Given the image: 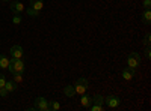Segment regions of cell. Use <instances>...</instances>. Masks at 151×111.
Masks as SVG:
<instances>
[{
	"instance_id": "cell-1",
	"label": "cell",
	"mask_w": 151,
	"mask_h": 111,
	"mask_svg": "<svg viewBox=\"0 0 151 111\" xmlns=\"http://www.w3.org/2000/svg\"><path fill=\"white\" fill-rule=\"evenodd\" d=\"M8 68H9V71L12 72V74H23L24 72V63L21 62V59H14L12 57L11 60H9V65H8Z\"/></svg>"
},
{
	"instance_id": "cell-2",
	"label": "cell",
	"mask_w": 151,
	"mask_h": 111,
	"mask_svg": "<svg viewBox=\"0 0 151 111\" xmlns=\"http://www.w3.org/2000/svg\"><path fill=\"white\" fill-rule=\"evenodd\" d=\"M33 110H38V111H47L48 110V101L45 98H36L33 101Z\"/></svg>"
},
{
	"instance_id": "cell-3",
	"label": "cell",
	"mask_w": 151,
	"mask_h": 111,
	"mask_svg": "<svg viewBox=\"0 0 151 111\" xmlns=\"http://www.w3.org/2000/svg\"><path fill=\"white\" fill-rule=\"evenodd\" d=\"M74 89H76V93L79 95H83L86 90H88V80L86 78H79L74 84Z\"/></svg>"
},
{
	"instance_id": "cell-4",
	"label": "cell",
	"mask_w": 151,
	"mask_h": 111,
	"mask_svg": "<svg viewBox=\"0 0 151 111\" xmlns=\"http://www.w3.org/2000/svg\"><path fill=\"white\" fill-rule=\"evenodd\" d=\"M127 63H129L130 68L136 69L137 66L141 65V56H139V53H130V56L127 59Z\"/></svg>"
},
{
	"instance_id": "cell-5",
	"label": "cell",
	"mask_w": 151,
	"mask_h": 111,
	"mask_svg": "<svg viewBox=\"0 0 151 111\" xmlns=\"http://www.w3.org/2000/svg\"><path fill=\"white\" fill-rule=\"evenodd\" d=\"M104 104H106V107H109V108H118L119 104H121V101H119L118 96L110 95V96L104 98Z\"/></svg>"
},
{
	"instance_id": "cell-6",
	"label": "cell",
	"mask_w": 151,
	"mask_h": 111,
	"mask_svg": "<svg viewBox=\"0 0 151 111\" xmlns=\"http://www.w3.org/2000/svg\"><path fill=\"white\" fill-rule=\"evenodd\" d=\"M11 56L14 59H21L23 57V48L20 45H14L11 48Z\"/></svg>"
},
{
	"instance_id": "cell-7",
	"label": "cell",
	"mask_w": 151,
	"mask_h": 111,
	"mask_svg": "<svg viewBox=\"0 0 151 111\" xmlns=\"http://www.w3.org/2000/svg\"><path fill=\"white\" fill-rule=\"evenodd\" d=\"M11 11L14 12V14H21L24 11V5L21 2H12L11 3Z\"/></svg>"
},
{
	"instance_id": "cell-8",
	"label": "cell",
	"mask_w": 151,
	"mask_h": 111,
	"mask_svg": "<svg viewBox=\"0 0 151 111\" xmlns=\"http://www.w3.org/2000/svg\"><path fill=\"white\" fill-rule=\"evenodd\" d=\"M133 77H134V69H133V68L129 66V68H125V69L122 71V78H124V80H132Z\"/></svg>"
},
{
	"instance_id": "cell-9",
	"label": "cell",
	"mask_w": 151,
	"mask_h": 111,
	"mask_svg": "<svg viewBox=\"0 0 151 111\" xmlns=\"http://www.w3.org/2000/svg\"><path fill=\"white\" fill-rule=\"evenodd\" d=\"M80 104H82V107H85V108H89V105L92 104V96L83 95L82 99H80Z\"/></svg>"
},
{
	"instance_id": "cell-10",
	"label": "cell",
	"mask_w": 151,
	"mask_h": 111,
	"mask_svg": "<svg viewBox=\"0 0 151 111\" xmlns=\"http://www.w3.org/2000/svg\"><path fill=\"white\" fill-rule=\"evenodd\" d=\"M142 23L145 26H150V23H151V11L150 9H145V12L142 14Z\"/></svg>"
},
{
	"instance_id": "cell-11",
	"label": "cell",
	"mask_w": 151,
	"mask_h": 111,
	"mask_svg": "<svg viewBox=\"0 0 151 111\" xmlns=\"http://www.w3.org/2000/svg\"><path fill=\"white\" fill-rule=\"evenodd\" d=\"M30 6L36 11H41L44 8V2L42 0H30Z\"/></svg>"
},
{
	"instance_id": "cell-12",
	"label": "cell",
	"mask_w": 151,
	"mask_h": 111,
	"mask_svg": "<svg viewBox=\"0 0 151 111\" xmlns=\"http://www.w3.org/2000/svg\"><path fill=\"white\" fill-rule=\"evenodd\" d=\"M5 89H6L8 92H15V90H17V83H15V81H8V80H6Z\"/></svg>"
},
{
	"instance_id": "cell-13",
	"label": "cell",
	"mask_w": 151,
	"mask_h": 111,
	"mask_svg": "<svg viewBox=\"0 0 151 111\" xmlns=\"http://www.w3.org/2000/svg\"><path fill=\"white\" fill-rule=\"evenodd\" d=\"M9 65V59L5 56V54H0V68L2 69H6Z\"/></svg>"
},
{
	"instance_id": "cell-14",
	"label": "cell",
	"mask_w": 151,
	"mask_h": 111,
	"mask_svg": "<svg viewBox=\"0 0 151 111\" xmlns=\"http://www.w3.org/2000/svg\"><path fill=\"white\" fill-rule=\"evenodd\" d=\"M64 93H65V96L73 98V96L76 95V89H74V86H67V87L64 89Z\"/></svg>"
},
{
	"instance_id": "cell-15",
	"label": "cell",
	"mask_w": 151,
	"mask_h": 111,
	"mask_svg": "<svg viewBox=\"0 0 151 111\" xmlns=\"http://www.w3.org/2000/svg\"><path fill=\"white\" fill-rule=\"evenodd\" d=\"M92 104L104 105V98H103L101 95H94V96H92Z\"/></svg>"
},
{
	"instance_id": "cell-16",
	"label": "cell",
	"mask_w": 151,
	"mask_h": 111,
	"mask_svg": "<svg viewBox=\"0 0 151 111\" xmlns=\"http://www.w3.org/2000/svg\"><path fill=\"white\" fill-rule=\"evenodd\" d=\"M60 108V104L58 101H52V102H48V110H52V111H58Z\"/></svg>"
},
{
	"instance_id": "cell-17",
	"label": "cell",
	"mask_w": 151,
	"mask_h": 111,
	"mask_svg": "<svg viewBox=\"0 0 151 111\" xmlns=\"http://www.w3.org/2000/svg\"><path fill=\"white\" fill-rule=\"evenodd\" d=\"M26 12H27V15H29V17H40V14H41V11H36V9H33L32 6H30Z\"/></svg>"
},
{
	"instance_id": "cell-18",
	"label": "cell",
	"mask_w": 151,
	"mask_h": 111,
	"mask_svg": "<svg viewBox=\"0 0 151 111\" xmlns=\"http://www.w3.org/2000/svg\"><path fill=\"white\" fill-rule=\"evenodd\" d=\"M89 110H91V111H103V110H104V105H98V104H91V105H89Z\"/></svg>"
},
{
	"instance_id": "cell-19",
	"label": "cell",
	"mask_w": 151,
	"mask_h": 111,
	"mask_svg": "<svg viewBox=\"0 0 151 111\" xmlns=\"http://www.w3.org/2000/svg\"><path fill=\"white\" fill-rule=\"evenodd\" d=\"M14 81L15 83H21L23 81V74H18V72L14 74Z\"/></svg>"
},
{
	"instance_id": "cell-20",
	"label": "cell",
	"mask_w": 151,
	"mask_h": 111,
	"mask_svg": "<svg viewBox=\"0 0 151 111\" xmlns=\"http://www.w3.org/2000/svg\"><path fill=\"white\" fill-rule=\"evenodd\" d=\"M12 23H14V24H20V23H21L20 14H15V15H14V18H12Z\"/></svg>"
},
{
	"instance_id": "cell-21",
	"label": "cell",
	"mask_w": 151,
	"mask_h": 111,
	"mask_svg": "<svg viewBox=\"0 0 151 111\" xmlns=\"http://www.w3.org/2000/svg\"><path fill=\"white\" fill-rule=\"evenodd\" d=\"M5 83H6V78H5V75H3V74H0V89H2V87H5Z\"/></svg>"
},
{
	"instance_id": "cell-22",
	"label": "cell",
	"mask_w": 151,
	"mask_h": 111,
	"mask_svg": "<svg viewBox=\"0 0 151 111\" xmlns=\"http://www.w3.org/2000/svg\"><path fill=\"white\" fill-rule=\"evenodd\" d=\"M150 39H151V35L147 33V35H145V39H144V44H145L147 47H150Z\"/></svg>"
},
{
	"instance_id": "cell-23",
	"label": "cell",
	"mask_w": 151,
	"mask_h": 111,
	"mask_svg": "<svg viewBox=\"0 0 151 111\" xmlns=\"http://www.w3.org/2000/svg\"><path fill=\"white\" fill-rule=\"evenodd\" d=\"M144 8L145 9H151V0H145V2H144Z\"/></svg>"
},
{
	"instance_id": "cell-24",
	"label": "cell",
	"mask_w": 151,
	"mask_h": 111,
	"mask_svg": "<svg viewBox=\"0 0 151 111\" xmlns=\"http://www.w3.org/2000/svg\"><path fill=\"white\" fill-rule=\"evenodd\" d=\"M8 93H9V92H8L5 87H2V89H0V96H6Z\"/></svg>"
},
{
	"instance_id": "cell-25",
	"label": "cell",
	"mask_w": 151,
	"mask_h": 111,
	"mask_svg": "<svg viewBox=\"0 0 151 111\" xmlns=\"http://www.w3.org/2000/svg\"><path fill=\"white\" fill-rule=\"evenodd\" d=\"M145 56L150 59L151 57V50H150V47H147V50H145Z\"/></svg>"
},
{
	"instance_id": "cell-26",
	"label": "cell",
	"mask_w": 151,
	"mask_h": 111,
	"mask_svg": "<svg viewBox=\"0 0 151 111\" xmlns=\"http://www.w3.org/2000/svg\"><path fill=\"white\" fill-rule=\"evenodd\" d=\"M5 2H12V0H5Z\"/></svg>"
}]
</instances>
